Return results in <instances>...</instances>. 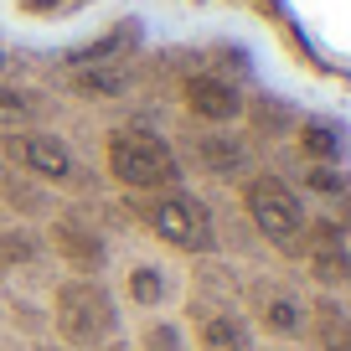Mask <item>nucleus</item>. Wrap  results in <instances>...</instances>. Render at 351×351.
I'll list each match as a JSON object with an SVG mask.
<instances>
[{
	"instance_id": "obj_1",
	"label": "nucleus",
	"mask_w": 351,
	"mask_h": 351,
	"mask_svg": "<svg viewBox=\"0 0 351 351\" xmlns=\"http://www.w3.org/2000/svg\"><path fill=\"white\" fill-rule=\"evenodd\" d=\"M114 326H119V315H114V300L104 295L93 279H67L62 289H57V336L67 341V346H109Z\"/></svg>"
},
{
	"instance_id": "obj_2",
	"label": "nucleus",
	"mask_w": 351,
	"mask_h": 351,
	"mask_svg": "<svg viewBox=\"0 0 351 351\" xmlns=\"http://www.w3.org/2000/svg\"><path fill=\"white\" fill-rule=\"evenodd\" d=\"M109 171H114V181H124L134 191H160V186L181 181V165L165 150V140H155L145 130H119L109 140Z\"/></svg>"
},
{
	"instance_id": "obj_3",
	"label": "nucleus",
	"mask_w": 351,
	"mask_h": 351,
	"mask_svg": "<svg viewBox=\"0 0 351 351\" xmlns=\"http://www.w3.org/2000/svg\"><path fill=\"white\" fill-rule=\"evenodd\" d=\"M145 222H150L165 243H176V248H186V253H207L212 243H217V232H212V212L202 207V202L181 197V191L150 197V202H145Z\"/></svg>"
},
{
	"instance_id": "obj_4",
	"label": "nucleus",
	"mask_w": 351,
	"mask_h": 351,
	"mask_svg": "<svg viewBox=\"0 0 351 351\" xmlns=\"http://www.w3.org/2000/svg\"><path fill=\"white\" fill-rule=\"evenodd\" d=\"M243 202H248V217L258 222V232H269L274 243H289L300 232V222H305L295 191H285V181H274V176H253Z\"/></svg>"
},
{
	"instance_id": "obj_5",
	"label": "nucleus",
	"mask_w": 351,
	"mask_h": 351,
	"mask_svg": "<svg viewBox=\"0 0 351 351\" xmlns=\"http://www.w3.org/2000/svg\"><path fill=\"white\" fill-rule=\"evenodd\" d=\"M0 150L11 155V165H21V171H32V176H47V181L73 176V150H67L62 140H52V134L16 130V134H5V145H0Z\"/></svg>"
},
{
	"instance_id": "obj_6",
	"label": "nucleus",
	"mask_w": 351,
	"mask_h": 351,
	"mask_svg": "<svg viewBox=\"0 0 351 351\" xmlns=\"http://www.w3.org/2000/svg\"><path fill=\"white\" fill-rule=\"evenodd\" d=\"M186 109L202 114V119H212V124H228V119L243 114V99H238V88L222 83V77H191L186 83Z\"/></svg>"
},
{
	"instance_id": "obj_7",
	"label": "nucleus",
	"mask_w": 351,
	"mask_h": 351,
	"mask_svg": "<svg viewBox=\"0 0 351 351\" xmlns=\"http://www.w3.org/2000/svg\"><path fill=\"white\" fill-rule=\"evenodd\" d=\"M52 243H57V253H62L73 269H104V258H109L104 238H99V232H88L83 222H57Z\"/></svg>"
},
{
	"instance_id": "obj_8",
	"label": "nucleus",
	"mask_w": 351,
	"mask_h": 351,
	"mask_svg": "<svg viewBox=\"0 0 351 351\" xmlns=\"http://www.w3.org/2000/svg\"><path fill=\"white\" fill-rule=\"evenodd\" d=\"M202 351H253V341L232 315L207 310V315H202Z\"/></svg>"
},
{
	"instance_id": "obj_9",
	"label": "nucleus",
	"mask_w": 351,
	"mask_h": 351,
	"mask_svg": "<svg viewBox=\"0 0 351 351\" xmlns=\"http://www.w3.org/2000/svg\"><path fill=\"white\" fill-rule=\"evenodd\" d=\"M32 119H36V99L32 93H21V88H11V83H0V130H32Z\"/></svg>"
},
{
	"instance_id": "obj_10",
	"label": "nucleus",
	"mask_w": 351,
	"mask_h": 351,
	"mask_svg": "<svg viewBox=\"0 0 351 351\" xmlns=\"http://www.w3.org/2000/svg\"><path fill=\"white\" fill-rule=\"evenodd\" d=\"M315 341L326 351H351V320L336 305H315Z\"/></svg>"
},
{
	"instance_id": "obj_11",
	"label": "nucleus",
	"mask_w": 351,
	"mask_h": 351,
	"mask_svg": "<svg viewBox=\"0 0 351 351\" xmlns=\"http://www.w3.org/2000/svg\"><path fill=\"white\" fill-rule=\"evenodd\" d=\"M42 258V243L32 238V232L11 228V232H0V269H26V263Z\"/></svg>"
},
{
	"instance_id": "obj_12",
	"label": "nucleus",
	"mask_w": 351,
	"mask_h": 351,
	"mask_svg": "<svg viewBox=\"0 0 351 351\" xmlns=\"http://www.w3.org/2000/svg\"><path fill=\"white\" fill-rule=\"evenodd\" d=\"M73 88L77 93H93V99H109V93H124V73L119 67H77Z\"/></svg>"
},
{
	"instance_id": "obj_13",
	"label": "nucleus",
	"mask_w": 351,
	"mask_h": 351,
	"mask_svg": "<svg viewBox=\"0 0 351 351\" xmlns=\"http://www.w3.org/2000/svg\"><path fill=\"white\" fill-rule=\"evenodd\" d=\"M0 191H5V202H11L16 212H42V191H36V181L16 176L11 165H0Z\"/></svg>"
},
{
	"instance_id": "obj_14",
	"label": "nucleus",
	"mask_w": 351,
	"mask_h": 351,
	"mask_svg": "<svg viewBox=\"0 0 351 351\" xmlns=\"http://www.w3.org/2000/svg\"><path fill=\"white\" fill-rule=\"evenodd\" d=\"M263 326L279 330V336H295V330H305V310H300L289 295H274L263 305Z\"/></svg>"
},
{
	"instance_id": "obj_15",
	"label": "nucleus",
	"mask_w": 351,
	"mask_h": 351,
	"mask_svg": "<svg viewBox=\"0 0 351 351\" xmlns=\"http://www.w3.org/2000/svg\"><path fill=\"white\" fill-rule=\"evenodd\" d=\"M326 238H320V248H315V274L326 279V285H341V279H351V258L330 243V228H320Z\"/></svg>"
},
{
	"instance_id": "obj_16",
	"label": "nucleus",
	"mask_w": 351,
	"mask_h": 351,
	"mask_svg": "<svg viewBox=\"0 0 351 351\" xmlns=\"http://www.w3.org/2000/svg\"><path fill=\"white\" fill-rule=\"evenodd\" d=\"M197 155H202V165L217 171V176H232L243 165V145H232V140H202Z\"/></svg>"
},
{
	"instance_id": "obj_17",
	"label": "nucleus",
	"mask_w": 351,
	"mask_h": 351,
	"mask_svg": "<svg viewBox=\"0 0 351 351\" xmlns=\"http://www.w3.org/2000/svg\"><path fill=\"white\" fill-rule=\"evenodd\" d=\"M130 295H134V305H160V295H165V279H160V269L140 263V269L130 274Z\"/></svg>"
},
{
	"instance_id": "obj_18",
	"label": "nucleus",
	"mask_w": 351,
	"mask_h": 351,
	"mask_svg": "<svg viewBox=\"0 0 351 351\" xmlns=\"http://www.w3.org/2000/svg\"><path fill=\"white\" fill-rule=\"evenodd\" d=\"M305 150L315 155V160H336L341 155V134L330 130V124H305Z\"/></svg>"
},
{
	"instance_id": "obj_19",
	"label": "nucleus",
	"mask_w": 351,
	"mask_h": 351,
	"mask_svg": "<svg viewBox=\"0 0 351 351\" xmlns=\"http://www.w3.org/2000/svg\"><path fill=\"white\" fill-rule=\"evenodd\" d=\"M145 351H186V346H181V330L176 326L155 320V326H145Z\"/></svg>"
},
{
	"instance_id": "obj_20",
	"label": "nucleus",
	"mask_w": 351,
	"mask_h": 351,
	"mask_svg": "<svg viewBox=\"0 0 351 351\" xmlns=\"http://www.w3.org/2000/svg\"><path fill=\"white\" fill-rule=\"evenodd\" d=\"M310 186H315L320 191V197H346V181H341V176L336 171H330V165H310Z\"/></svg>"
},
{
	"instance_id": "obj_21",
	"label": "nucleus",
	"mask_w": 351,
	"mask_h": 351,
	"mask_svg": "<svg viewBox=\"0 0 351 351\" xmlns=\"http://www.w3.org/2000/svg\"><path fill=\"white\" fill-rule=\"evenodd\" d=\"M109 351H124V346H109Z\"/></svg>"
}]
</instances>
